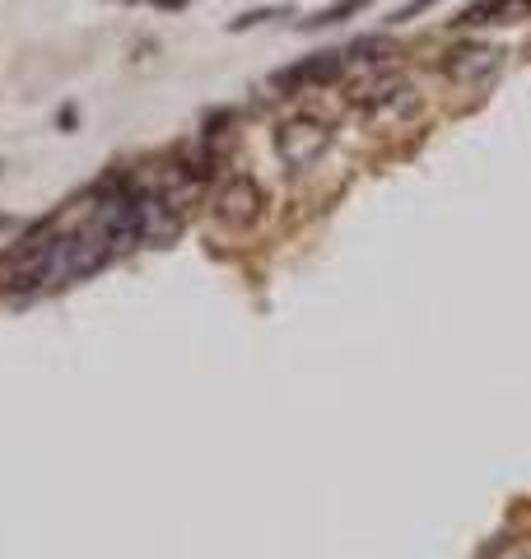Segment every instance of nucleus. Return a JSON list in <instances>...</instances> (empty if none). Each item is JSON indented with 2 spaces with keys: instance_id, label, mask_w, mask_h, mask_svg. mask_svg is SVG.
I'll return each instance as SVG.
<instances>
[{
  "instance_id": "obj_1",
  "label": "nucleus",
  "mask_w": 531,
  "mask_h": 559,
  "mask_svg": "<svg viewBox=\"0 0 531 559\" xmlns=\"http://www.w3.org/2000/svg\"><path fill=\"white\" fill-rule=\"evenodd\" d=\"M327 145H331V126L322 122V117L299 112V117H289V122L275 126V154H280V164L294 168V173L313 168L317 159L327 154Z\"/></svg>"
},
{
  "instance_id": "obj_2",
  "label": "nucleus",
  "mask_w": 531,
  "mask_h": 559,
  "mask_svg": "<svg viewBox=\"0 0 531 559\" xmlns=\"http://www.w3.org/2000/svg\"><path fill=\"white\" fill-rule=\"evenodd\" d=\"M261 210H266V196H261V187L247 173H233V178H224L215 187V196H210V215L224 224V229H252L261 219Z\"/></svg>"
},
{
  "instance_id": "obj_3",
  "label": "nucleus",
  "mask_w": 531,
  "mask_h": 559,
  "mask_svg": "<svg viewBox=\"0 0 531 559\" xmlns=\"http://www.w3.org/2000/svg\"><path fill=\"white\" fill-rule=\"evenodd\" d=\"M341 70H345V52H317L308 61H299V66H285L271 84L275 89H313V84L341 80Z\"/></svg>"
},
{
  "instance_id": "obj_4",
  "label": "nucleus",
  "mask_w": 531,
  "mask_h": 559,
  "mask_svg": "<svg viewBox=\"0 0 531 559\" xmlns=\"http://www.w3.org/2000/svg\"><path fill=\"white\" fill-rule=\"evenodd\" d=\"M494 66H499V52H490V47H457V52H448V61H443V70L457 75V80L485 75V70H494Z\"/></svg>"
},
{
  "instance_id": "obj_5",
  "label": "nucleus",
  "mask_w": 531,
  "mask_h": 559,
  "mask_svg": "<svg viewBox=\"0 0 531 559\" xmlns=\"http://www.w3.org/2000/svg\"><path fill=\"white\" fill-rule=\"evenodd\" d=\"M368 0H336V5H331V10H317L313 19H303V28H327V24H345V19H350V14H359L364 10Z\"/></svg>"
},
{
  "instance_id": "obj_6",
  "label": "nucleus",
  "mask_w": 531,
  "mask_h": 559,
  "mask_svg": "<svg viewBox=\"0 0 531 559\" xmlns=\"http://www.w3.org/2000/svg\"><path fill=\"white\" fill-rule=\"evenodd\" d=\"M429 5H438V0H410V5H401V10L392 14V24H406V19H415V14H424Z\"/></svg>"
}]
</instances>
